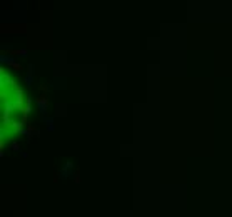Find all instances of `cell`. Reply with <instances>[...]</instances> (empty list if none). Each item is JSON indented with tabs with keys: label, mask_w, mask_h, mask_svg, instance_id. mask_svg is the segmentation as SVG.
<instances>
[{
	"label": "cell",
	"mask_w": 232,
	"mask_h": 217,
	"mask_svg": "<svg viewBox=\"0 0 232 217\" xmlns=\"http://www.w3.org/2000/svg\"><path fill=\"white\" fill-rule=\"evenodd\" d=\"M12 149L17 150V152H20V147H19V144H17V142H12Z\"/></svg>",
	"instance_id": "4"
},
{
	"label": "cell",
	"mask_w": 232,
	"mask_h": 217,
	"mask_svg": "<svg viewBox=\"0 0 232 217\" xmlns=\"http://www.w3.org/2000/svg\"><path fill=\"white\" fill-rule=\"evenodd\" d=\"M42 119H43V122L49 125V130H50V132L54 130V120H52V119H47V117H42Z\"/></svg>",
	"instance_id": "3"
},
{
	"label": "cell",
	"mask_w": 232,
	"mask_h": 217,
	"mask_svg": "<svg viewBox=\"0 0 232 217\" xmlns=\"http://www.w3.org/2000/svg\"><path fill=\"white\" fill-rule=\"evenodd\" d=\"M37 105H39V110H40V114H42V117H45V112H47V108H49V100H47V97L37 99Z\"/></svg>",
	"instance_id": "1"
},
{
	"label": "cell",
	"mask_w": 232,
	"mask_h": 217,
	"mask_svg": "<svg viewBox=\"0 0 232 217\" xmlns=\"http://www.w3.org/2000/svg\"><path fill=\"white\" fill-rule=\"evenodd\" d=\"M32 77H34V64H30V65H28V72H27V75H25L27 85H30V84H32Z\"/></svg>",
	"instance_id": "2"
},
{
	"label": "cell",
	"mask_w": 232,
	"mask_h": 217,
	"mask_svg": "<svg viewBox=\"0 0 232 217\" xmlns=\"http://www.w3.org/2000/svg\"><path fill=\"white\" fill-rule=\"evenodd\" d=\"M17 55H22V57H25V55H27V50H19V52H17Z\"/></svg>",
	"instance_id": "5"
}]
</instances>
